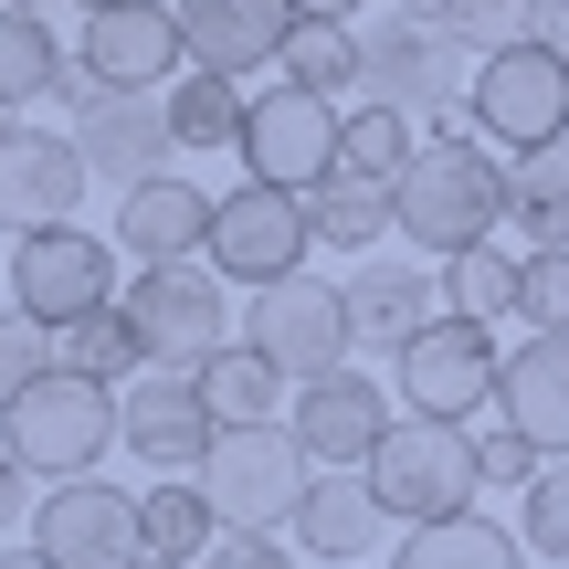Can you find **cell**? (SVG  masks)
Here are the masks:
<instances>
[{
  "label": "cell",
  "instance_id": "7402d4cb",
  "mask_svg": "<svg viewBox=\"0 0 569 569\" xmlns=\"http://www.w3.org/2000/svg\"><path fill=\"white\" fill-rule=\"evenodd\" d=\"M201 232H211V190L201 180H138V190H117V253L127 264H190L201 253Z\"/></svg>",
  "mask_w": 569,
  "mask_h": 569
},
{
  "label": "cell",
  "instance_id": "4fadbf2b",
  "mask_svg": "<svg viewBox=\"0 0 569 569\" xmlns=\"http://www.w3.org/2000/svg\"><path fill=\"white\" fill-rule=\"evenodd\" d=\"M74 63L106 84V96H169V84L190 74L180 11H169V0H117V11H84Z\"/></svg>",
  "mask_w": 569,
  "mask_h": 569
},
{
  "label": "cell",
  "instance_id": "d4e9b609",
  "mask_svg": "<svg viewBox=\"0 0 569 569\" xmlns=\"http://www.w3.org/2000/svg\"><path fill=\"white\" fill-rule=\"evenodd\" d=\"M211 538H222V517H211V496L190 486V475H159V486L138 496V559L148 569H201Z\"/></svg>",
  "mask_w": 569,
  "mask_h": 569
},
{
  "label": "cell",
  "instance_id": "8fae6325",
  "mask_svg": "<svg viewBox=\"0 0 569 569\" xmlns=\"http://www.w3.org/2000/svg\"><path fill=\"white\" fill-rule=\"evenodd\" d=\"M390 369H401V411H422V422H475V411L496 401L507 348H496V327H475V317H432Z\"/></svg>",
  "mask_w": 569,
  "mask_h": 569
},
{
  "label": "cell",
  "instance_id": "484cf974",
  "mask_svg": "<svg viewBox=\"0 0 569 569\" xmlns=\"http://www.w3.org/2000/svg\"><path fill=\"white\" fill-rule=\"evenodd\" d=\"M390 569H528V549L496 517H432V528H401Z\"/></svg>",
  "mask_w": 569,
  "mask_h": 569
},
{
  "label": "cell",
  "instance_id": "4316f807",
  "mask_svg": "<svg viewBox=\"0 0 569 569\" xmlns=\"http://www.w3.org/2000/svg\"><path fill=\"white\" fill-rule=\"evenodd\" d=\"M306 232H317V253H380V232H390V190L380 180H348V169H327L317 190H306Z\"/></svg>",
  "mask_w": 569,
  "mask_h": 569
},
{
  "label": "cell",
  "instance_id": "cb8c5ba5",
  "mask_svg": "<svg viewBox=\"0 0 569 569\" xmlns=\"http://www.w3.org/2000/svg\"><path fill=\"white\" fill-rule=\"evenodd\" d=\"M190 380H201L211 432H264V422H284V401H296V380H284L264 348H243V338H232V348H211Z\"/></svg>",
  "mask_w": 569,
  "mask_h": 569
},
{
  "label": "cell",
  "instance_id": "ffe728a7",
  "mask_svg": "<svg viewBox=\"0 0 569 569\" xmlns=\"http://www.w3.org/2000/svg\"><path fill=\"white\" fill-rule=\"evenodd\" d=\"M443 317V296H432V264H390V253H359V274H348V338L380 348V359H401L422 327Z\"/></svg>",
  "mask_w": 569,
  "mask_h": 569
},
{
  "label": "cell",
  "instance_id": "ab89813d",
  "mask_svg": "<svg viewBox=\"0 0 569 569\" xmlns=\"http://www.w3.org/2000/svg\"><path fill=\"white\" fill-rule=\"evenodd\" d=\"M201 569H296V538H274V528H222Z\"/></svg>",
  "mask_w": 569,
  "mask_h": 569
},
{
  "label": "cell",
  "instance_id": "83f0119b",
  "mask_svg": "<svg viewBox=\"0 0 569 569\" xmlns=\"http://www.w3.org/2000/svg\"><path fill=\"white\" fill-rule=\"evenodd\" d=\"M284 84H306V96H359L369 84V53H359V21H296L284 32V63H274Z\"/></svg>",
  "mask_w": 569,
  "mask_h": 569
},
{
  "label": "cell",
  "instance_id": "ac0fdd59",
  "mask_svg": "<svg viewBox=\"0 0 569 569\" xmlns=\"http://www.w3.org/2000/svg\"><path fill=\"white\" fill-rule=\"evenodd\" d=\"M84 159L74 138H53V127H21L11 148H0V232H53L84 211Z\"/></svg>",
  "mask_w": 569,
  "mask_h": 569
},
{
  "label": "cell",
  "instance_id": "1f68e13d",
  "mask_svg": "<svg viewBox=\"0 0 569 569\" xmlns=\"http://www.w3.org/2000/svg\"><path fill=\"white\" fill-rule=\"evenodd\" d=\"M507 222L538 243H569V138L538 148V159H507Z\"/></svg>",
  "mask_w": 569,
  "mask_h": 569
},
{
  "label": "cell",
  "instance_id": "5b68a950",
  "mask_svg": "<svg viewBox=\"0 0 569 569\" xmlns=\"http://www.w3.org/2000/svg\"><path fill=\"white\" fill-rule=\"evenodd\" d=\"M0 284H11V306L32 327H74L96 317V306H117V243L84 222H53V232H11V253H0Z\"/></svg>",
  "mask_w": 569,
  "mask_h": 569
},
{
  "label": "cell",
  "instance_id": "f35d334b",
  "mask_svg": "<svg viewBox=\"0 0 569 569\" xmlns=\"http://www.w3.org/2000/svg\"><path fill=\"white\" fill-rule=\"evenodd\" d=\"M42 369H53V327H32V317H21V306H11V317H0V380H42Z\"/></svg>",
  "mask_w": 569,
  "mask_h": 569
},
{
  "label": "cell",
  "instance_id": "7bdbcfd3",
  "mask_svg": "<svg viewBox=\"0 0 569 569\" xmlns=\"http://www.w3.org/2000/svg\"><path fill=\"white\" fill-rule=\"evenodd\" d=\"M538 42H549V53L569 63V0H559V11H549V32H538Z\"/></svg>",
  "mask_w": 569,
  "mask_h": 569
},
{
  "label": "cell",
  "instance_id": "74e56055",
  "mask_svg": "<svg viewBox=\"0 0 569 569\" xmlns=\"http://www.w3.org/2000/svg\"><path fill=\"white\" fill-rule=\"evenodd\" d=\"M528 475H538V443H528V432H507V422L475 432V486H528Z\"/></svg>",
  "mask_w": 569,
  "mask_h": 569
},
{
  "label": "cell",
  "instance_id": "7c38bea8",
  "mask_svg": "<svg viewBox=\"0 0 569 569\" xmlns=\"http://www.w3.org/2000/svg\"><path fill=\"white\" fill-rule=\"evenodd\" d=\"M32 559L42 569H148L138 559V496H117L106 475L32 496Z\"/></svg>",
  "mask_w": 569,
  "mask_h": 569
},
{
  "label": "cell",
  "instance_id": "d590c367",
  "mask_svg": "<svg viewBox=\"0 0 569 569\" xmlns=\"http://www.w3.org/2000/svg\"><path fill=\"white\" fill-rule=\"evenodd\" d=\"M559 0H443V32L465 53H496V42H538Z\"/></svg>",
  "mask_w": 569,
  "mask_h": 569
},
{
  "label": "cell",
  "instance_id": "44dd1931",
  "mask_svg": "<svg viewBox=\"0 0 569 569\" xmlns=\"http://www.w3.org/2000/svg\"><path fill=\"white\" fill-rule=\"evenodd\" d=\"M380 496H369V475H306V496H296V517H284V538H296L306 559H327V569H369V549H380Z\"/></svg>",
  "mask_w": 569,
  "mask_h": 569
},
{
  "label": "cell",
  "instance_id": "9c48e42d",
  "mask_svg": "<svg viewBox=\"0 0 569 569\" xmlns=\"http://www.w3.org/2000/svg\"><path fill=\"white\" fill-rule=\"evenodd\" d=\"M306 475H317V465L296 453V432L264 422V432H211V453H201V475H190V486L211 496V517H222V528H274V538H284Z\"/></svg>",
  "mask_w": 569,
  "mask_h": 569
},
{
  "label": "cell",
  "instance_id": "e0dca14e",
  "mask_svg": "<svg viewBox=\"0 0 569 569\" xmlns=\"http://www.w3.org/2000/svg\"><path fill=\"white\" fill-rule=\"evenodd\" d=\"M63 138H74V159H84V180H96V190H138V180H159V169L180 159L159 96H96Z\"/></svg>",
  "mask_w": 569,
  "mask_h": 569
},
{
  "label": "cell",
  "instance_id": "5bb4252c",
  "mask_svg": "<svg viewBox=\"0 0 569 569\" xmlns=\"http://www.w3.org/2000/svg\"><path fill=\"white\" fill-rule=\"evenodd\" d=\"M327 169H338V106L327 96H306V84H274V96H253L243 106V180H264V190H317Z\"/></svg>",
  "mask_w": 569,
  "mask_h": 569
},
{
  "label": "cell",
  "instance_id": "e575fe53",
  "mask_svg": "<svg viewBox=\"0 0 569 569\" xmlns=\"http://www.w3.org/2000/svg\"><path fill=\"white\" fill-rule=\"evenodd\" d=\"M517 549H538V569H569V453L517 486Z\"/></svg>",
  "mask_w": 569,
  "mask_h": 569
},
{
  "label": "cell",
  "instance_id": "52a82bcc",
  "mask_svg": "<svg viewBox=\"0 0 569 569\" xmlns=\"http://www.w3.org/2000/svg\"><path fill=\"white\" fill-rule=\"evenodd\" d=\"M243 348H264L284 380H327V369H359V338H348V284L327 274H284V284H253L243 306Z\"/></svg>",
  "mask_w": 569,
  "mask_h": 569
},
{
  "label": "cell",
  "instance_id": "836d02e7",
  "mask_svg": "<svg viewBox=\"0 0 569 569\" xmlns=\"http://www.w3.org/2000/svg\"><path fill=\"white\" fill-rule=\"evenodd\" d=\"M63 63H74V53L53 42V21H42V11H0V106H11V117L32 96H53Z\"/></svg>",
  "mask_w": 569,
  "mask_h": 569
},
{
  "label": "cell",
  "instance_id": "30bf717a",
  "mask_svg": "<svg viewBox=\"0 0 569 569\" xmlns=\"http://www.w3.org/2000/svg\"><path fill=\"white\" fill-rule=\"evenodd\" d=\"M359 53H369V84H359V96H369V106H401L411 127H432V117L453 106V84H475V53L443 32V21H422V11L369 21Z\"/></svg>",
  "mask_w": 569,
  "mask_h": 569
},
{
  "label": "cell",
  "instance_id": "7dc6e473",
  "mask_svg": "<svg viewBox=\"0 0 569 569\" xmlns=\"http://www.w3.org/2000/svg\"><path fill=\"white\" fill-rule=\"evenodd\" d=\"M0 411H11V380H0Z\"/></svg>",
  "mask_w": 569,
  "mask_h": 569
},
{
  "label": "cell",
  "instance_id": "c3c4849f",
  "mask_svg": "<svg viewBox=\"0 0 569 569\" xmlns=\"http://www.w3.org/2000/svg\"><path fill=\"white\" fill-rule=\"evenodd\" d=\"M169 11H180V0H169Z\"/></svg>",
  "mask_w": 569,
  "mask_h": 569
},
{
  "label": "cell",
  "instance_id": "f6af8a7d",
  "mask_svg": "<svg viewBox=\"0 0 569 569\" xmlns=\"http://www.w3.org/2000/svg\"><path fill=\"white\" fill-rule=\"evenodd\" d=\"M63 11H117V0H63Z\"/></svg>",
  "mask_w": 569,
  "mask_h": 569
},
{
  "label": "cell",
  "instance_id": "ba28073f",
  "mask_svg": "<svg viewBox=\"0 0 569 569\" xmlns=\"http://www.w3.org/2000/svg\"><path fill=\"white\" fill-rule=\"evenodd\" d=\"M306 253H317V232H306V201L296 190H264V180H232L222 201H211V232H201V264L222 284H284L306 274Z\"/></svg>",
  "mask_w": 569,
  "mask_h": 569
},
{
  "label": "cell",
  "instance_id": "9a60e30c",
  "mask_svg": "<svg viewBox=\"0 0 569 569\" xmlns=\"http://www.w3.org/2000/svg\"><path fill=\"white\" fill-rule=\"evenodd\" d=\"M390 422H401V411H390V390L369 380V369H327V380H306L296 401H284V432H296V453L317 475H359Z\"/></svg>",
  "mask_w": 569,
  "mask_h": 569
},
{
  "label": "cell",
  "instance_id": "6da1fadb",
  "mask_svg": "<svg viewBox=\"0 0 569 569\" xmlns=\"http://www.w3.org/2000/svg\"><path fill=\"white\" fill-rule=\"evenodd\" d=\"M496 222H507V159L465 127V106H443L411 148V169L390 180V232L443 264L465 243H496Z\"/></svg>",
  "mask_w": 569,
  "mask_h": 569
},
{
  "label": "cell",
  "instance_id": "4dcf8cb0",
  "mask_svg": "<svg viewBox=\"0 0 569 569\" xmlns=\"http://www.w3.org/2000/svg\"><path fill=\"white\" fill-rule=\"evenodd\" d=\"M169 148H201V159H211V148H243V84H232V74H180V84H169Z\"/></svg>",
  "mask_w": 569,
  "mask_h": 569
},
{
  "label": "cell",
  "instance_id": "7a4b0ae2",
  "mask_svg": "<svg viewBox=\"0 0 569 569\" xmlns=\"http://www.w3.org/2000/svg\"><path fill=\"white\" fill-rule=\"evenodd\" d=\"M106 443H117V390L84 380V369H42V380H21L11 411H0V453H11L32 486H74V475H96Z\"/></svg>",
  "mask_w": 569,
  "mask_h": 569
},
{
  "label": "cell",
  "instance_id": "f1b7e54d",
  "mask_svg": "<svg viewBox=\"0 0 569 569\" xmlns=\"http://www.w3.org/2000/svg\"><path fill=\"white\" fill-rule=\"evenodd\" d=\"M432 296H443V317H475V327H507L517 317V253L496 243H465L432 264Z\"/></svg>",
  "mask_w": 569,
  "mask_h": 569
},
{
  "label": "cell",
  "instance_id": "60d3db41",
  "mask_svg": "<svg viewBox=\"0 0 569 569\" xmlns=\"http://www.w3.org/2000/svg\"><path fill=\"white\" fill-rule=\"evenodd\" d=\"M11 528H32V475L0 453V538H11Z\"/></svg>",
  "mask_w": 569,
  "mask_h": 569
},
{
  "label": "cell",
  "instance_id": "ee69618b",
  "mask_svg": "<svg viewBox=\"0 0 569 569\" xmlns=\"http://www.w3.org/2000/svg\"><path fill=\"white\" fill-rule=\"evenodd\" d=\"M0 569H42V559H32V549H0Z\"/></svg>",
  "mask_w": 569,
  "mask_h": 569
},
{
  "label": "cell",
  "instance_id": "b9f144b4",
  "mask_svg": "<svg viewBox=\"0 0 569 569\" xmlns=\"http://www.w3.org/2000/svg\"><path fill=\"white\" fill-rule=\"evenodd\" d=\"M284 11H296V21H359L369 0H284Z\"/></svg>",
  "mask_w": 569,
  "mask_h": 569
},
{
  "label": "cell",
  "instance_id": "8992f818",
  "mask_svg": "<svg viewBox=\"0 0 569 569\" xmlns=\"http://www.w3.org/2000/svg\"><path fill=\"white\" fill-rule=\"evenodd\" d=\"M127 327H138L148 369H201L211 348H232V284L190 253V264H138V284H127Z\"/></svg>",
  "mask_w": 569,
  "mask_h": 569
},
{
  "label": "cell",
  "instance_id": "f546056e",
  "mask_svg": "<svg viewBox=\"0 0 569 569\" xmlns=\"http://www.w3.org/2000/svg\"><path fill=\"white\" fill-rule=\"evenodd\" d=\"M411 148H422V127H411L401 117V106H338V169H348V180H401V169H411Z\"/></svg>",
  "mask_w": 569,
  "mask_h": 569
},
{
  "label": "cell",
  "instance_id": "bcb514c9",
  "mask_svg": "<svg viewBox=\"0 0 569 569\" xmlns=\"http://www.w3.org/2000/svg\"><path fill=\"white\" fill-rule=\"evenodd\" d=\"M0 11H42V0H0Z\"/></svg>",
  "mask_w": 569,
  "mask_h": 569
},
{
  "label": "cell",
  "instance_id": "8d00e7d4",
  "mask_svg": "<svg viewBox=\"0 0 569 569\" xmlns=\"http://www.w3.org/2000/svg\"><path fill=\"white\" fill-rule=\"evenodd\" d=\"M517 317H528V338H569V243L517 253Z\"/></svg>",
  "mask_w": 569,
  "mask_h": 569
},
{
  "label": "cell",
  "instance_id": "d6986e66",
  "mask_svg": "<svg viewBox=\"0 0 569 569\" xmlns=\"http://www.w3.org/2000/svg\"><path fill=\"white\" fill-rule=\"evenodd\" d=\"M284 32H296V11L284 0H180V42H190V74H264L284 63Z\"/></svg>",
  "mask_w": 569,
  "mask_h": 569
},
{
  "label": "cell",
  "instance_id": "d6a6232c",
  "mask_svg": "<svg viewBox=\"0 0 569 569\" xmlns=\"http://www.w3.org/2000/svg\"><path fill=\"white\" fill-rule=\"evenodd\" d=\"M53 369H84V380H106V390H127L148 369V348H138V327H127V306H96V317H74L53 338Z\"/></svg>",
  "mask_w": 569,
  "mask_h": 569
},
{
  "label": "cell",
  "instance_id": "603a6c76",
  "mask_svg": "<svg viewBox=\"0 0 569 569\" xmlns=\"http://www.w3.org/2000/svg\"><path fill=\"white\" fill-rule=\"evenodd\" d=\"M496 411H507V432L538 443V465H559V453H569V338L507 348V369H496Z\"/></svg>",
  "mask_w": 569,
  "mask_h": 569
},
{
  "label": "cell",
  "instance_id": "3957f363",
  "mask_svg": "<svg viewBox=\"0 0 569 569\" xmlns=\"http://www.w3.org/2000/svg\"><path fill=\"white\" fill-rule=\"evenodd\" d=\"M465 127L496 148V159H538V148H559L569 138V63L549 53V42H496V53H475Z\"/></svg>",
  "mask_w": 569,
  "mask_h": 569
},
{
  "label": "cell",
  "instance_id": "2e32d148",
  "mask_svg": "<svg viewBox=\"0 0 569 569\" xmlns=\"http://www.w3.org/2000/svg\"><path fill=\"white\" fill-rule=\"evenodd\" d=\"M117 443L138 453V465H159V475H201V453H211L201 380H190V369H138V380L117 390Z\"/></svg>",
  "mask_w": 569,
  "mask_h": 569
},
{
  "label": "cell",
  "instance_id": "277c9868",
  "mask_svg": "<svg viewBox=\"0 0 569 569\" xmlns=\"http://www.w3.org/2000/svg\"><path fill=\"white\" fill-rule=\"evenodd\" d=\"M369 496H380V517H401V528H432V517H475V432L465 422H422V411H401V422L369 443Z\"/></svg>",
  "mask_w": 569,
  "mask_h": 569
}]
</instances>
